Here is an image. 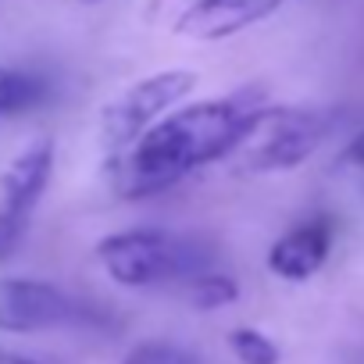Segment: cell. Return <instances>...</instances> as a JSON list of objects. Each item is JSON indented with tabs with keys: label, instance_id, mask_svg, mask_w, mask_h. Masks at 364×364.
Here are the masks:
<instances>
[{
	"label": "cell",
	"instance_id": "cell-4",
	"mask_svg": "<svg viewBox=\"0 0 364 364\" xmlns=\"http://www.w3.org/2000/svg\"><path fill=\"white\" fill-rule=\"evenodd\" d=\"M197 82L200 79L190 68H161V72H150V75L129 82L100 111V143H104V150L118 154L122 146H129L161 114H168L182 100H190Z\"/></svg>",
	"mask_w": 364,
	"mask_h": 364
},
{
	"label": "cell",
	"instance_id": "cell-5",
	"mask_svg": "<svg viewBox=\"0 0 364 364\" xmlns=\"http://www.w3.org/2000/svg\"><path fill=\"white\" fill-rule=\"evenodd\" d=\"M54 164H58V143L50 136H40L29 146H22L11 157V164L0 171V236H4V247L11 254L22 243L33 211L40 208L50 186Z\"/></svg>",
	"mask_w": 364,
	"mask_h": 364
},
{
	"label": "cell",
	"instance_id": "cell-2",
	"mask_svg": "<svg viewBox=\"0 0 364 364\" xmlns=\"http://www.w3.org/2000/svg\"><path fill=\"white\" fill-rule=\"evenodd\" d=\"M97 261L111 282L125 289H150L178 279H193L208 268L200 247L168 229H125L97 243Z\"/></svg>",
	"mask_w": 364,
	"mask_h": 364
},
{
	"label": "cell",
	"instance_id": "cell-12",
	"mask_svg": "<svg viewBox=\"0 0 364 364\" xmlns=\"http://www.w3.org/2000/svg\"><path fill=\"white\" fill-rule=\"evenodd\" d=\"M122 364H193V357L186 350H178V346H168V343L150 339V343L132 346Z\"/></svg>",
	"mask_w": 364,
	"mask_h": 364
},
{
	"label": "cell",
	"instance_id": "cell-10",
	"mask_svg": "<svg viewBox=\"0 0 364 364\" xmlns=\"http://www.w3.org/2000/svg\"><path fill=\"white\" fill-rule=\"evenodd\" d=\"M240 300V282L232 275H222V272H197L190 279V304L197 311H222L229 304Z\"/></svg>",
	"mask_w": 364,
	"mask_h": 364
},
{
	"label": "cell",
	"instance_id": "cell-11",
	"mask_svg": "<svg viewBox=\"0 0 364 364\" xmlns=\"http://www.w3.org/2000/svg\"><path fill=\"white\" fill-rule=\"evenodd\" d=\"M229 350L240 364H279L282 360V350L250 325H240L229 332Z\"/></svg>",
	"mask_w": 364,
	"mask_h": 364
},
{
	"label": "cell",
	"instance_id": "cell-14",
	"mask_svg": "<svg viewBox=\"0 0 364 364\" xmlns=\"http://www.w3.org/2000/svg\"><path fill=\"white\" fill-rule=\"evenodd\" d=\"M0 364H40V360H33L26 353H15V350H0Z\"/></svg>",
	"mask_w": 364,
	"mask_h": 364
},
{
	"label": "cell",
	"instance_id": "cell-6",
	"mask_svg": "<svg viewBox=\"0 0 364 364\" xmlns=\"http://www.w3.org/2000/svg\"><path fill=\"white\" fill-rule=\"evenodd\" d=\"M82 321V307L54 282L0 275V332L33 336Z\"/></svg>",
	"mask_w": 364,
	"mask_h": 364
},
{
	"label": "cell",
	"instance_id": "cell-8",
	"mask_svg": "<svg viewBox=\"0 0 364 364\" xmlns=\"http://www.w3.org/2000/svg\"><path fill=\"white\" fill-rule=\"evenodd\" d=\"M332 250V222L328 218H307L282 232L268 250V272L286 282H307L321 272Z\"/></svg>",
	"mask_w": 364,
	"mask_h": 364
},
{
	"label": "cell",
	"instance_id": "cell-9",
	"mask_svg": "<svg viewBox=\"0 0 364 364\" xmlns=\"http://www.w3.org/2000/svg\"><path fill=\"white\" fill-rule=\"evenodd\" d=\"M47 97H50L47 79H40V75H33V72H22V68L0 65V122L29 114V111L40 107Z\"/></svg>",
	"mask_w": 364,
	"mask_h": 364
},
{
	"label": "cell",
	"instance_id": "cell-7",
	"mask_svg": "<svg viewBox=\"0 0 364 364\" xmlns=\"http://www.w3.org/2000/svg\"><path fill=\"white\" fill-rule=\"evenodd\" d=\"M286 0H186L171 29L197 43H215L264 22Z\"/></svg>",
	"mask_w": 364,
	"mask_h": 364
},
{
	"label": "cell",
	"instance_id": "cell-3",
	"mask_svg": "<svg viewBox=\"0 0 364 364\" xmlns=\"http://www.w3.org/2000/svg\"><path fill=\"white\" fill-rule=\"evenodd\" d=\"M328 125H332L328 114H321L314 107L264 104L225 161L243 175L293 171L321 146V139L328 136Z\"/></svg>",
	"mask_w": 364,
	"mask_h": 364
},
{
	"label": "cell",
	"instance_id": "cell-15",
	"mask_svg": "<svg viewBox=\"0 0 364 364\" xmlns=\"http://www.w3.org/2000/svg\"><path fill=\"white\" fill-rule=\"evenodd\" d=\"M8 257H11V250L4 247V236H0V261H8Z\"/></svg>",
	"mask_w": 364,
	"mask_h": 364
},
{
	"label": "cell",
	"instance_id": "cell-1",
	"mask_svg": "<svg viewBox=\"0 0 364 364\" xmlns=\"http://www.w3.org/2000/svg\"><path fill=\"white\" fill-rule=\"evenodd\" d=\"M264 104V90L254 86L229 97L175 104L129 146L111 154L114 190L125 200H143L178 186L182 178H190L208 164L225 161Z\"/></svg>",
	"mask_w": 364,
	"mask_h": 364
},
{
	"label": "cell",
	"instance_id": "cell-13",
	"mask_svg": "<svg viewBox=\"0 0 364 364\" xmlns=\"http://www.w3.org/2000/svg\"><path fill=\"white\" fill-rule=\"evenodd\" d=\"M346 161H353L357 168H364V129L353 136V143L346 146Z\"/></svg>",
	"mask_w": 364,
	"mask_h": 364
},
{
	"label": "cell",
	"instance_id": "cell-16",
	"mask_svg": "<svg viewBox=\"0 0 364 364\" xmlns=\"http://www.w3.org/2000/svg\"><path fill=\"white\" fill-rule=\"evenodd\" d=\"M82 4H100V0H82Z\"/></svg>",
	"mask_w": 364,
	"mask_h": 364
}]
</instances>
